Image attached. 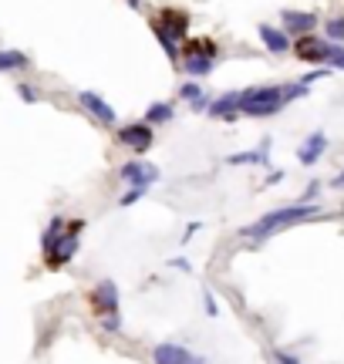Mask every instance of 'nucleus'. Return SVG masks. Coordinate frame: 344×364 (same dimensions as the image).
<instances>
[{"label": "nucleus", "mask_w": 344, "mask_h": 364, "mask_svg": "<svg viewBox=\"0 0 344 364\" xmlns=\"http://www.w3.org/2000/svg\"><path fill=\"white\" fill-rule=\"evenodd\" d=\"M257 34H260V41H264V48H267L270 54H284V51H290V34H287L284 27L260 24V27H257Z\"/></svg>", "instance_id": "obj_11"}, {"label": "nucleus", "mask_w": 344, "mask_h": 364, "mask_svg": "<svg viewBox=\"0 0 344 364\" xmlns=\"http://www.w3.org/2000/svg\"><path fill=\"white\" fill-rule=\"evenodd\" d=\"M189 364H206V361H203V358H192V361Z\"/></svg>", "instance_id": "obj_33"}, {"label": "nucleus", "mask_w": 344, "mask_h": 364, "mask_svg": "<svg viewBox=\"0 0 344 364\" xmlns=\"http://www.w3.org/2000/svg\"><path fill=\"white\" fill-rule=\"evenodd\" d=\"M129 7H135V10H142V0H129Z\"/></svg>", "instance_id": "obj_32"}, {"label": "nucleus", "mask_w": 344, "mask_h": 364, "mask_svg": "<svg viewBox=\"0 0 344 364\" xmlns=\"http://www.w3.org/2000/svg\"><path fill=\"white\" fill-rule=\"evenodd\" d=\"M280 24H284L287 34H310L317 27V14H307V10H280Z\"/></svg>", "instance_id": "obj_10"}, {"label": "nucleus", "mask_w": 344, "mask_h": 364, "mask_svg": "<svg viewBox=\"0 0 344 364\" xmlns=\"http://www.w3.org/2000/svg\"><path fill=\"white\" fill-rule=\"evenodd\" d=\"M101 327H105L108 334H118V327H122V317H118V310L105 314V317H101Z\"/></svg>", "instance_id": "obj_21"}, {"label": "nucleus", "mask_w": 344, "mask_h": 364, "mask_svg": "<svg viewBox=\"0 0 344 364\" xmlns=\"http://www.w3.org/2000/svg\"><path fill=\"white\" fill-rule=\"evenodd\" d=\"M324 34L331 44H344V17H331L324 24Z\"/></svg>", "instance_id": "obj_19"}, {"label": "nucleus", "mask_w": 344, "mask_h": 364, "mask_svg": "<svg viewBox=\"0 0 344 364\" xmlns=\"http://www.w3.org/2000/svg\"><path fill=\"white\" fill-rule=\"evenodd\" d=\"M210 115L233 122V118L240 115V92H229V95H220L216 101H210Z\"/></svg>", "instance_id": "obj_14"}, {"label": "nucleus", "mask_w": 344, "mask_h": 364, "mask_svg": "<svg viewBox=\"0 0 344 364\" xmlns=\"http://www.w3.org/2000/svg\"><path fill=\"white\" fill-rule=\"evenodd\" d=\"M81 230H85V219H68V230L57 236L51 247L44 249V263L51 270L57 267H64L71 256H75V249H78V236H81Z\"/></svg>", "instance_id": "obj_5"}, {"label": "nucleus", "mask_w": 344, "mask_h": 364, "mask_svg": "<svg viewBox=\"0 0 344 364\" xmlns=\"http://www.w3.org/2000/svg\"><path fill=\"white\" fill-rule=\"evenodd\" d=\"M327 64H331V68H341V71H344V48H341V44H334V48H331V58H327Z\"/></svg>", "instance_id": "obj_23"}, {"label": "nucleus", "mask_w": 344, "mask_h": 364, "mask_svg": "<svg viewBox=\"0 0 344 364\" xmlns=\"http://www.w3.org/2000/svg\"><path fill=\"white\" fill-rule=\"evenodd\" d=\"M169 267H175V270H182V273H189V260H182V256H175V260H169Z\"/></svg>", "instance_id": "obj_26"}, {"label": "nucleus", "mask_w": 344, "mask_h": 364, "mask_svg": "<svg viewBox=\"0 0 344 364\" xmlns=\"http://www.w3.org/2000/svg\"><path fill=\"white\" fill-rule=\"evenodd\" d=\"M142 196H145V186H132V189L125 192V196H122L118 203H122V206H132V203H138Z\"/></svg>", "instance_id": "obj_22"}, {"label": "nucleus", "mask_w": 344, "mask_h": 364, "mask_svg": "<svg viewBox=\"0 0 344 364\" xmlns=\"http://www.w3.org/2000/svg\"><path fill=\"white\" fill-rule=\"evenodd\" d=\"M152 358H155V364H189L192 361V354L182 344H159L152 351Z\"/></svg>", "instance_id": "obj_15"}, {"label": "nucleus", "mask_w": 344, "mask_h": 364, "mask_svg": "<svg viewBox=\"0 0 344 364\" xmlns=\"http://www.w3.org/2000/svg\"><path fill=\"white\" fill-rule=\"evenodd\" d=\"M216 58H220V48H216V41H189L186 44V54H182V68L189 71L192 78H203L210 75L213 68H216Z\"/></svg>", "instance_id": "obj_4"}, {"label": "nucleus", "mask_w": 344, "mask_h": 364, "mask_svg": "<svg viewBox=\"0 0 344 364\" xmlns=\"http://www.w3.org/2000/svg\"><path fill=\"white\" fill-rule=\"evenodd\" d=\"M92 307H95L98 314H112V310H118V287H115L112 280H101V284L92 290Z\"/></svg>", "instance_id": "obj_12"}, {"label": "nucleus", "mask_w": 344, "mask_h": 364, "mask_svg": "<svg viewBox=\"0 0 344 364\" xmlns=\"http://www.w3.org/2000/svg\"><path fill=\"white\" fill-rule=\"evenodd\" d=\"M118 175H122L129 186H145V189H149L155 179H159V169L149 166V162H135L132 159V162H125V166L118 169Z\"/></svg>", "instance_id": "obj_9"}, {"label": "nucleus", "mask_w": 344, "mask_h": 364, "mask_svg": "<svg viewBox=\"0 0 344 364\" xmlns=\"http://www.w3.org/2000/svg\"><path fill=\"white\" fill-rule=\"evenodd\" d=\"M31 61L24 51H0V71H20V68H27Z\"/></svg>", "instance_id": "obj_18"}, {"label": "nucleus", "mask_w": 344, "mask_h": 364, "mask_svg": "<svg viewBox=\"0 0 344 364\" xmlns=\"http://www.w3.org/2000/svg\"><path fill=\"white\" fill-rule=\"evenodd\" d=\"M196 230H199V223H189V226H186V233H182V243H189V236H192Z\"/></svg>", "instance_id": "obj_28"}, {"label": "nucleus", "mask_w": 344, "mask_h": 364, "mask_svg": "<svg viewBox=\"0 0 344 364\" xmlns=\"http://www.w3.org/2000/svg\"><path fill=\"white\" fill-rule=\"evenodd\" d=\"M334 186H338V189H344V173L334 175Z\"/></svg>", "instance_id": "obj_31"}, {"label": "nucleus", "mask_w": 344, "mask_h": 364, "mask_svg": "<svg viewBox=\"0 0 344 364\" xmlns=\"http://www.w3.org/2000/svg\"><path fill=\"white\" fill-rule=\"evenodd\" d=\"M179 98H182V101H199V98H203V88H199V81H186V85H182V88H179Z\"/></svg>", "instance_id": "obj_20"}, {"label": "nucleus", "mask_w": 344, "mask_h": 364, "mask_svg": "<svg viewBox=\"0 0 344 364\" xmlns=\"http://www.w3.org/2000/svg\"><path fill=\"white\" fill-rule=\"evenodd\" d=\"M172 118H175V112H172L169 101H152V105L145 108V122H149V125H166Z\"/></svg>", "instance_id": "obj_16"}, {"label": "nucleus", "mask_w": 344, "mask_h": 364, "mask_svg": "<svg viewBox=\"0 0 344 364\" xmlns=\"http://www.w3.org/2000/svg\"><path fill=\"white\" fill-rule=\"evenodd\" d=\"M284 105L287 101H284V88L280 85H264V88L240 92V115L267 118V115H277Z\"/></svg>", "instance_id": "obj_2"}, {"label": "nucleus", "mask_w": 344, "mask_h": 364, "mask_svg": "<svg viewBox=\"0 0 344 364\" xmlns=\"http://www.w3.org/2000/svg\"><path fill=\"white\" fill-rule=\"evenodd\" d=\"M152 142H155V132L149 122H132V125H122L118 129V145H125V149L145 152Z\"/></svg>", "instance_id": "obj_7"}, {"label": "nucleus", "mask_w": 344, "mask_h": 364, "mask_svg": "<svg viewBox=\"0 0 344 364\" xmlns=\"http://www.w3.org/2000/svg\"><path fill=\"white\" fill-rule=\"evenodd\" d=\"M317 189H321V186H317V182H310V186H307V192H304V199H314V196H317Z\"/></svg>", "instance_id": "obj_29"}, {"label": "nucleus", "mask_w": 344, "mask_h": 364, "mask_svg": "<svg viewBox=\"0 0 344 364\" xmlns=\"http://www.w3.org/2000/svg\"><path fill=\"white\" fill-rule=\"evenodd\" d=\"M267 152H270V138L257 149V152H236V155H229L227 162L229 166H250V162H257V166H264L267 162Z\"/></svg>", "instance_id": "obj_17"}, {"label": "nucleus", "mask_w": 344, "mask_h": 364, "mask_svg": "<svg viewBox=\"0 0 344 364\" xmlns=\"http://www.w3.org/2000/svg\"><path fill=\"white\" fill-rule=\"evenodd\" d=\"M17 95L24 101H38V92H34V85H17Z\"/></svg>", "instance_id": "obj_24"}, {"label": "nucleus", "mask_w": 344, "mask_h": 364, "mask_svg": "<svg viewBox=\"0 0 344 364\" xmlns=\"http://www.w3.org/2000/svg\"><path fill=\"white\" fill-rule=\"evenodd\" d=\"M317 212L321 210H317L314 203L284 206V210H273V212H267V216H260L253 226L243 230V236H250V240H264V236H270V233H280V230H287V226H294V223H304V219L317 216Z\"/></svg>", "instance_id": "obj_1"}, {"label": "nucleus", "mask_w": 344, "mask_h": 364, "mask_svg": "<svg viewBox=\"0 0 344 364\" xmlns=\"http://www.w3.org/2000/svg\"><path fill=\"white\" fill-rule=\"evenodd\" d=\"M280 179H284V173H270V175H267V186H273V182H280Z\"/></svg>", "instance_id": "obj_30"}, {"label": "nucleus", "mask_w": 344, "mask_h": 364, "mask_svg": "<svg viewBox=\"0 0 344 364\" xmlns=\"http://www.w3.org/2000/svg\"><path fill=\"white\" fill-rule=\"evenodd\" d=\"M331 41L327 38H317V34H301L297 44H294V51H297V58L301 61H310V64H324L331 58Z\"/></svg>", "instance_id": "obj_6"}, {"label": "nucleus", "mask_w": 344, "mask_h": 364, "mask_svg": "<svg viewBox=\"0 0 344 364\" xmlns=\"http://www.w3.org/2000/svg\"><path fill=\"white\" fill-rule=\"evenodd\" d=\"M203 300H206V314L213 317V314H216V300H213V293H210V290L203 293Z\"/></svg>", "instance_id": "obj_27"}, {"label": "nucleus", "mask_w": 344, "mask_h": 364, "mask_svg": "<svg viewBox=\"0 0 344 364\" xmlns=\"http://www.w3.org/2000/svg\"><path fill=\"white\" fill-rule=\"evenodd\" d=\"M273 361L277 364H301L294 354H287V351H273Z\"/></svg>", "instance_id": "obj_25"}, {"label": "nucleus", "mask_w": 344, "mask_h": 364, "mask_svg": "<svg viewBox=\"0 0 344 364\" xmlns=\"http://www.w3.org/2000/svg\"><path fill=\"white\" fill-rule=\"evenodd\" d=\"M324 149H327V135H324V132L307 135L304 145L297 149V162H301V166H314V162L324 155Z\"/></svg>", "instance_id": "obj_13"}, {"label": "nucleus", "mask_w": 344, "mask_h": 364, "mask_svg": "<svg viewBox=\"0 0 344 364\" xmlns=\"http://www.w3.org/2000/svg\"><path fill=\"white\" fill-rule=\"evenodd\" d=\"M189 17L182 14V10H162V17L155 20V38L159 44L166 48V54L172 61H179V48H175V41H186L189 34Z\"/></svg>", "instance_id": "obj_3"}, {"label": "nucleus", "mask_w": 344, "mask_h": 364, "mask_svg": "<svg viewBox=\"0 0 344 364\" xmlns=\"http://www.w3.org/2000/svg\"><path fill=\"white\" fill-rule=\"evenodd\" d=\"M78 105H81L88 115H95L101 125H115V118H118L112 105H108L105 98H98L95 92H78Z\"/></svg>", "instance_id": "obj_8"}]
</instances>
